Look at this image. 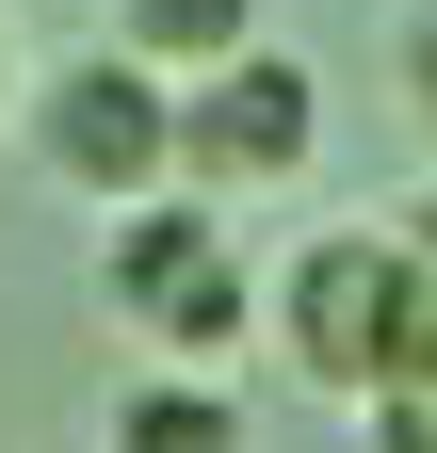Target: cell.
Here are the masks:
<instances>
[{
	"instance_id": "obj_7",
	"label": "cell",
	"mask_w": 437,
	"mask_h": 453,
	"mask_svg": "<svg viewBox=\"0 0 437 453\" xmlns=\"http://www.w3.org/2000/svg\"><path fill=\"white\" fill-rule=\"evenodd\" d=\"M372 453H437V388H389L372 405Z\"/></svg>"
},
{
	"instance_id": "obj_6",
	"label": "cell",
	"mask_w": 437,
	"mask_h": 453,
	"mask_svg": "<svg viewBox=\"0 0 437 453\" xmlns=\"http://www.w3.org/2000/svg\"><path fill=\"white\" fill-rule=\"evenodd\" d=\"M97 453H243V405H211V388L179 372V388H130Z\"/></svg>"
},
{
	"instance_id": "obj_10",
	"label": "cell",
	"mask_w": 437,
	"mask_h": 453,
	"mask_svg": "<svg viewBox=\"0 0 437 453\" xmlns=\"http://www.w3.org/2000/svg\"><path fill=\"white\" fill-rule=\"evenodd\" d=\"M0 81H17V33H0Z\"/></svg>"
},
{
	"instance_id": "obj_3",
	"label": "cell",
	"mask_w": 437,
	"mask_h": 453,
	"mask_svg": "<svg viewBox=\"0 0 437 453\" xmlns=\"http://www.w3.org/2000/svg\"><path fill=\"white\" fill-rule=\"evenodd\" d=\"M405 243H372V226H341V243H308L292 259V292H276V340H292V372L308 388H341V405H372L389 388V340H405Z\"/></svg>"
},
{
	"instance_id": "obj_9",
	"label": "cell",
	"mask_w": 437,
	"mask_h": 453,
	"mask_svg": "<svg viewBox=\"0 0 437 453\" xmlns=\"http://www.w3.org/2000/svg\"><path fill=\"white\" fill-rule=\"evenodd\" d=\"M405 243H421V259H437V211H421V226H405Z\"/></svg>"
},
{
	"instance_id": "obj_2",
	"label": "cell",
	"mask_w": 437,
	"mask_h": 453,
	"mask_svg": "<svg viewBox=\"0 0 437 453\" xmlns=\"http://www.w3.org/2000/svg\"><path fill=\"white\" fill-rule=\"evenodd\" d=\"M308 146H324V97L292 49H227V65L179 81V179L195 195H276V179H308Z\"/></svg>"
},
{
	"instance_id": "obj_5",
	"label": "cell",
	"mask_w": 437,
	"mask_h": 453,
	"mask_svg": "<svg viewBox=\"0 0 437 453\" xmlns=\"http://www.w3.org/2000/svg\"><path fill=\"white\" fill-rule=\"evenodd\" d=\"M114 49H146V65H227V49H259V0H114Z\"/></svg>"
},
{
	"instance_id": "obj_1",
	"label": "cell",
	"mask_w": 437,
	"mask_h": 453,
	"mask_svg": "<svg viewBox=\"0 0 437 453\" xmlns=\"http://www.w3.org/2000/svg\"><path fill=\"white\" fill-rule=\"evenodd\" d=\"M97 292H114V324H146L162 357H243V243L211 195H146L114 211V259H97Z\"/></svg>"
},
{
	"instance_id": "obj_4",
	"label": "cell",
	"mask_w": 437,
	"mask_h": 453,
	"mask_svg": "<svg viewBox=\"0 0 437 453\" xmlns=\"http://www.w3.org/2000/svg\"><path fill=\"white\" fill-rule=\"evenodd\" d=\"M49 179H81V195L146 211L162 179H179V81H162L146 49H97V65H65V81H49Z\"/></svg>"
},
{
	"instance_id": "obj_8",
	"label": "cell",
	"mask_w": 437,
	"mask_h": 453,
	"mask_svg": "<svg viewBox=\"0 0 437 453\" xmlns=\"http://www.w3.org/2000/svg\"><path fill=\"white\" fill-rule=\"evenodd\" d=\"M405 97H421V130H437V0H421V33H405Z\"/></svg>"
}]
</instances>
